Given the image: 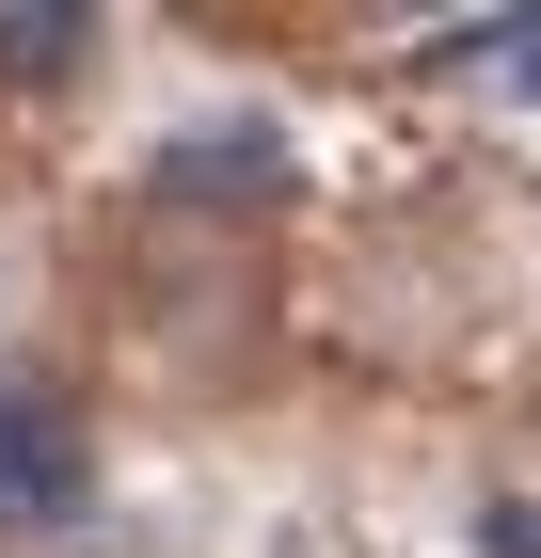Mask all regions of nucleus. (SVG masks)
<instances>
[{
  "mask_svg": "<svg viewBox=\"0 0 541 558\" xmlns=\"http://www.w3.org/2000/svg\"><path fill=\"white\" fill-rule=\"evenodd\" d=\"M478 543H494V558H541V511H526V495H494V511H478Z\"/></svg>",
  "mask_w": 541,
  "mask_h": 558,
  "instance_id": "4",
  "label": "nucleus"
},
{
  "mask_svg": "<svg viewBox=\"0 0 541 558\" xmlns=\"http://www.w3.org/2000/svg\"><path fill=\"white\" fill-rule=\"evenodd\" d=\"M462 48H494V81H526V96H541V16H494V33H462Z\"/></svg>",
  "mask_w": 541,
  "mask_h": 558,
  "instance_id": "3",
  "label": "nucleus"
},
{
  "mask_svg": "<svg viewBox=\"0 0 541 558\" xmlns=\"http://www.w3.org/2000/svg\"><path fill=\"white\" fill-rule=\"evenodd\" d=\"M96 64V16L81 0H0V96H64Z\"/></svg>",
  "mask_w": 541,
  "mask_h": 558,
  "instance_id": "2",
  "label": "nucleus"
},
{
  "mask_svg": "<svg viewBox=\"0 0 541 558\" xmlns=\"http://www.w3.org/2000/svg\"><path fill=\"white\" fill-rule=\"evenodd\" d=\"M81 415H64V399L48 384H0V526H64L81 511Z\"/></svg>",
  "mask_w": 541,
  "mask_h": 558,
  "instance_id": "1",
  "label": "nucleus"
}]
</instances>
